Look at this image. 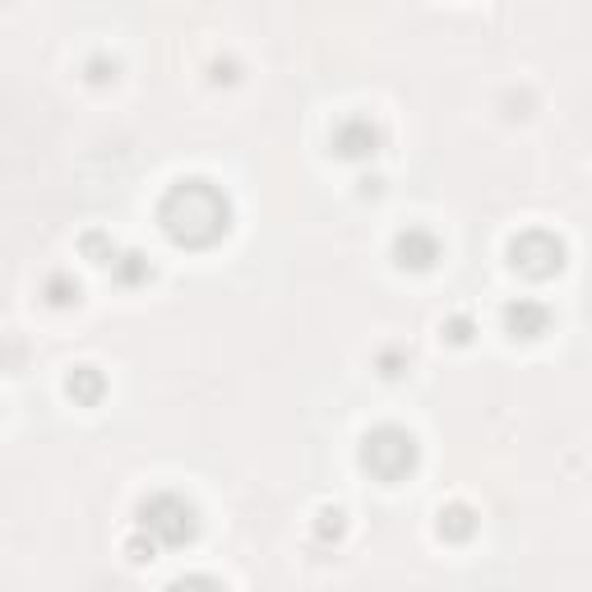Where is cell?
Segmentation results:
<instances>
[{"mask_svg": "<svg viewBox=\"0 0 592 592\" xmlns=\"http://www.w3.org/2000/svg\"><path fill=\"white\" fill-rule=\"evenodd\" d=\"M472 532H477V514H472V505L454 499V505L440 509V536H444V542H472Z\"/></svg>", "mask_w": 592, "mask_h": 592, "instance_id": "obj_9", "label": "cell"}, {"mask_svg": "<svg viewBox=\"0 0 592 592\" xmlns=\"http://www.w3.org/2000/svg\"><path fill=\"white\" fill-rule=\"evenodd\" d=\"M449 338L454 343H468L472 338V320H468V314H454V320H449Z\"/></svg>", "mask_w": 592, "mask_h": 592, "instance_id": "obj_15", "label": "cell"}, {"mask_svg": "<svg viewBox=\"0 0 592 592\" xmlns=\"http://www.w3.org/2000/svg\"><path fill=\"white\" fill-rule=\"evenodd\" d=\"M139 532H148L158 546H172V551L190 546L199 536V514H195V505L185 495L158 491V495H148L139 505Z\"/></svg>", "mask_w": 592, "mask_h": 592, "instance_id": "obj_2", "label": "cell"}, {"mask_svg": "<svg viewBox=\"0 0 592 592\" xmlns=\"http://www.w3.org/2000/svg\"><path fill=\"white\" fill-rule=\"evenodd\" d=\"M88 79H92V84L116 79V61H111V65H107V61H92V65H88Z\"/></svg>", "mask_w": 592, "mask_h": 592, "instance_id": "obj_16", "label": "cell"}, {"mask_svg": "<svg viewBox=\"0 0 592 592\" xmlns=\"http://www.w3.org/2000/svg\"><path fill=\"white\" fill-rule=\"evenodd\" d=\"M158 222L172 246L209 250L232 232V199L203 176H185L158 203Z\"/></svg>", "mask_w": 592, "mask_h": 592, "instance_id": "obj_1", "label": "cell"}, {"mask_svg": "<svg viewBox=\"0 0 592 592\" xmlns=\"http://www.w3.org/2000/svg\"><path fill=\"white\" fill-rule=\"evenodd\" d=\"M65 394L79 403V407H98L102 394H107V380H102V370L98 366H74L70 370V380H65Z\"/></svg>", "mask_w": 592, "mask_h": 592, "instance_id": "obj_8", "label": "cell"}, {"mask_svg": "<svg viewBox=\"0 0 592 592\" xmlns=\"http://www.w3.org/2000/svg\"><path fill=\"white\" fill-rule=\"evenodd\" d=\"M153 551H158V542H153V536H135V542H130L125 546V555H130V560H135V565H144V560H153Z\"/></svg>", "mask_w": 592, "mask_h": 592, "instance_id": "obj_14", "label": "cell"}, {"mask_svg": "<svg viewBox=\"0 0 592 592\" xmlns=\"http://www.w3.org/2000/svg\"><path fill=\"white\" fill-rule=\"evenodd\" d=\"M505 329H509V338H542V333L551 329V310L542 301H514L505 306Z\"/></svg>", "mask_w": 592, "mask_h": 592, "instance_id": "obj_7", "label": "cell"}, {"mask_svg": "<svg viewBox=\"0 0 592 592\" xmlns=\"http://www.w3.org/2000/svg\"><path fill=\"white\" fill-rule=\"evenodd\" d=\"M394 259H398V269H412V273H425V269H435V259H440V240L435 232H425V227H407L394 236Z\"/></svg>", "mask_w": 592, "mask_h": 592, "instance_id": "obj_6", "label": "cell"}, {"mask_svg": "<svg viewBox=\"0 0 592 592\" xmlns=\"http://www.w3.org/2000/svg\"><path fill=\"white\" fill-rule=\"evenodd\" d=\"M84 255H92V264H111V259H116V246H111L102 232H88L84 236Z\"/></svg>", "mask_w": 592, "mask_h": 592, "instance_id": "obj_12", "label": "cell"}, {"mask_svg": "<svg viewBox=\"0 0 592 592\" xmlns=\"http://www.w3.org/2000/svg\"><path fill=\"white\" fill-rule=\"evenodd\" d=\"M320 542H338L343 536V509H320Z\"/></svg>", "mask_w": 592, "mask_h": 592, "instance_id": "obj_13", "label": "cell"}, {"mask_svg": "<svg viewBox=\"0 0 592 592\" xmlns=\"http://www.w3.org/2000/svg\"><path fill=\"white\" fill-rule=\"evenodd\" d=\"M42 292H47L51 306H74V301H79V283H74L70 273H51Z\"/></svg>", "mask_w": 592, "mask_h": 592, "instance_id": "obj_11", "label": "cell"}, {"mask_svg": "<svg viewBox=\"0 0 592 592\" xmlns=\"http://www.w3.org/2000/svg\"><path fill=\"white\" fill-rule=\"evenodd\" d=\"M111 273H116L125 287H139V283H148V278H153V264H148L139 250H125L121 259H111Z\"/></svg>", "mask_w": 592, "mask_h": 592, "instance_id": "obj_10", "label": "cell"}, {"mask_svg": "<svg viewBox=\"0 0 592 592\" xmlns=\"http://www.w3.org/2000/svg\"><path fill=\"white\" fill-rule=\"evenodd\" d=\"M417 435L403 431V425H375L366 440H361V468L375 477V481H403L417 472Z\"/></svg>", "mask_w": 592, "mask_h": 592, "instance_id": "obj_3", "label": "cell"}, {"mask_svg": "<svg viewBox=\"0 0 592 592\" xmlns=\"http://www.w3.org/2000/svg\"><path fill=\"white\" fill-rule=\"evenodd\" d=\"M380 125L370 121V116H343L338 125H333V153H338L343 162H366V158H375L380 153Z\"/></svg>", "mask_w": 592, "mask_h": 592, "instance_id": "obj_5", "label": "cell"}, {"mask_svg": "<svg viewBox=\"0 0 592 592\" xmlns=\"http://www.w3.org/2000/svg\"><path fill=\"white\" fill-rule=\"evenodd\" d=\"M509 264L514 273L532 278V283H546V278L565 269V240L551 232H523L509 240Z\"/></svg>", "mask_w": 592, "mask_h": 592, "instance_id": "obj_4", "label": "cell"}]
</instances>
